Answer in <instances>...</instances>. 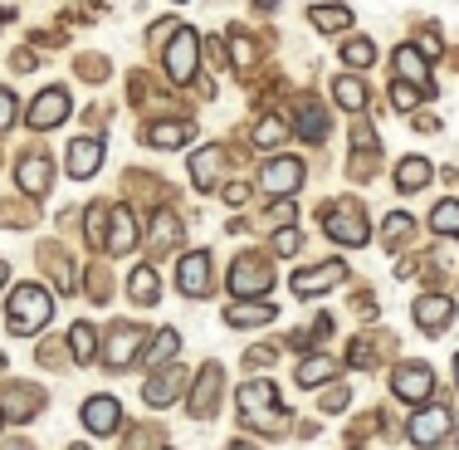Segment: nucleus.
<instances>
[{
    "label": "nucleus",
    "mask_w": 459,
    "mask_h": 450,
    "mask_svg": "<svg viewBox=\"0 0 459 450\" xmlns=\"http://www.w3.org/2000/svg\"><path fill=\"white\" fill-rule=\"evenodd\" d=\"M54 318V294L45 289V284H20L15 294H10V304H5V323H10V333H20V338H35L39 328H45Z\"/></svg>",
    "instance_id": "1"
},
{
    "label": "nucleus",
    "mask_w": 459,
    "mask_h": 450,
    "mask_svg": "<svg viewBox=\"0 0 459 450\" xmlns=\"http://www.w3.org/2000/svg\"><path fill=\"white\" fill-rule=\"evenodd\" d=\"M161 59H167V79L171 84H191L195 74H201V35L181 25L177 35H171V45H167Z\"/></svg>",
    "instance_id": "2"
},
{
    "label": "nucleus",
    "mask_w": 459,
    "mask_h": 450,
    "mask_svg": "<svg viewBox=\"0 0 459 450\" xmlns=\"http://www.w3.org/2000/svg\"><path fill=\"white\" fill-rule=\"evenodd\" d=\"M269 289H274V269H269V260L239 255L235 265H230V294H239V299H255V294H269Z\"/></svg>",
    "instance_id": "3"
},
{
    "label": "nucleus",
    "mask_w": 459,
    "mask_h": 450,
    "mask_svg": "<svg viewBox=\"0 0 459 450\" xmlns=\"http://www.w3.org/2000/svg\"><path fill=\"white\" fill-rule=\"evenodd\" d=\"M342 279H347V265L342 260H327V265H313V269L293 274V294H299V299H318V294L337 289Z\"/></svg>",
    "instance_id": "4"
},
{
    "label": "nucleus",
    "mask_w": 459,
    "mask_h": 450,
    "mask_svg": "<svg viewBox=\"0 0 459 450\" xmlns=\"http://www.w3.org/2000/svg\"><path fill=\"white\" fill-rule=\"evenodd\" d=\"M69 108H74V98L64 93V89H45L30 103V113H25V123L35 128V133H45V128H59L64 118H69Z\"/></svg>",
    "instance_id": "5"
},
{
    "label": "nucleus",
    "mask_w": 459,
    "mask_h": 450,
    "mask_svg": "<svg viewBox=\"0 0 459 450\" xmlns=\"http://www.w3.org/2000/svg\"><path fill=\"white\" fill-rule=\"evenodd\" d=\"M64 167H69L74 181H89L103 167V137H74L69 152H64Z\"/></svg>",
    "instance_id": "6"
},
{
    "label": "nucleus",
    "mask_w": 459,
    "mask_h": 450,
    "mask_svg": "<svg viewBox=\"0 0 459 450\" xmlns=\"http://www.w3.org/2000/svg\"><path fill=\"white\" fill-rule=\"evenodd\" d=\"M259 186H264L269 196H293L303 186V162L299 157H274L259 172Z\"/></svg>",
    "instance_id": "7"
},
{
    "label": "nucleus",
    "mask_w": 459,
    "mask_h": 450,
    "mask_svg": "<svg viewBox=\"0 0 459 450\" xmlns=\"http://www.w3.org/2000/svg\"><path fill=\"white\" fill-rule=\"evenodd\" d=\"M450 426H455V416L445 411V406H425V411L411 416V441L430 450L435 441H445V436H450Z\"/></svg>",
    "instance_id": "8"
},
{
    "label": "nucleus",
    "mask_w": 459,
    "mask_h": 450,
    "mask_svg": "<svg viewBox=\"0 0 459 450\" xmlns=\"http://www.w3.org/2000/svg\"><path fill=\"white\" fill-rule=\"evenodd\" d=\"M177 284H181L186 299H205V294H211V260H205L201 250L181 255V265H177Z\"/></svg>",
    "instance_id": "9"
},
{
    "label": "nucleus",
    "mask_w": 459,
    "mask_h": 450,
    "mask_svg": "<svg viewBox=\"0 0 459 450\" xmlns=\"http://www.w3.org/2000/svg\"><path fill=\"white\" fill-rule=\"evenodd\" d=\"M235 406L245 421H264L269 406H279V387L274 382H245V387L235 392Z\"/></svg>",
    "instance_id": "10"
},
{
    "label": "nucleus",
    "mask_w": 459,
    "mask_h": 450,
    "mask_svg": "<svg viewBox=\"0 0 459 450\" xmlns=\"http://www.w3.org/2000/svg\"><path fill=\"white\" fill-rule=\"evenodd\" d=\"M391 392H396L401 401L420 406V401L435 392V377H430V367H415V362H411V367H401L396 377H391Z\"/></svg>",
    "instance_id": "11"
},
{
    "label": "nucleus",
    "mask_w": 459,
    "mask_h": 450,
    "mask_svg": "<svg viewBox=\"0 0 459 450\" xmlns=\"http://www.w3.org/2000/svg\"><path fill=\"white\" fill-rule=\"evenodd\" d=\"M133 245H137L133 211H127V206H113V211H108V240H103V250H108V255H127Z\"/></svg>",
    "instance_id": "12"
},
{
    "label": "nucleus",
    "mask_w": 459,
    "mask_h": 450,
    "mask_svg": "<svg viewBox=\"0 0 459 450\" xmlns=\"http://www.w3.org/2000/svg\"><path fill=\"white\" fill-rule=\"evenodd\" d=\"M323 230L337 240V245H352V250H357V245H367V235H371L367 221H362L357 211H333V216L323 221Z\"/></svg>",
    "instance_id": "13"
},
{
    "label": "nucleus",
    "mask_w": 459,
    "mask_h": 450,
    "mask_svg": "<svg viewBox=\"0 0 459 450\" xmlns=\"http://www.w3.org/2000/svg\"><path fill=\"white\" fill-rule=\"evenodd\" d=\"M83 426H89L93 436H113L117 426H123V406H117L113 397H89V406H83Z\"/></svg>",
    "instance_id": "14"
},
{
    "label": "nucleus",
    "mask_w": 459,
    "mask_h": 450,
    "mask_svg": "<svg viewBox=\"0 0 459 450\" xmlns=\"http://www.w3.org/2000/svg\"><path fill=\"white\" fill-rule=\"evenodd\" d=\"M396 74H401L406 84H415V89L435 93V84H430V59H425L415 45H401V49H396Z\"/></svg>",
    "instance_id": "15"
},
{
    "label": "nucleus",
    "mask_w": 459,
    "mask_h": 450,
    "mask_svg": "<svg viewBox=\"0 0 459 450\" xmlns=\"http://www.w3.org/2000/svg\"><path fill=\"white\" fill-rule=\"evenodd\" d=\"M142 353V328H133V323H127V328H117V333L113 338H108V367H117V372H123V367H133V357Z\"/></svg>",
    "instance_id": "16"
},
{
    "label": "nucleus",
    "mask_w": 459,
    "mask_h": 450,
    "mask_svg": "<svg viewBox=\"0 0 459 450\" xmlns=\"http://www.w3.org/2000/svg\"><path fill=\"white\" fill-rule=\"evenodd\" d=\"M221 172H225V147H201L191 157V177L201 191H215V181H221Z\"/></svg>",
    "instance_id": "17"
},
{
    "label": "nucleus",
    "mask_w": 459,
    "mask_h": 450,
    "mask_svg": "<svg viewBox=\"0 0 459 450\" xmlns=\"http://www.w3.org/2000/svg\"><path fill=\"white\" fill-rule=\"evenodd\" d=\"M221 367H205L201 377H195V387H191V411L195 416H211L215 411V401H221Z\"/></svg>",
    "instance_id": "18"
},
{
    "label": "nucleus",
    "mask_w": 459,
    "mask_h": 450,
    "mask_svg": "<svg viewBox=\"0 0 459 450\" xmlns=\"http://www.w3.org/2000/svg\"><path fill=\"white\" fill-rule=\"evenodd\" d=\"M181 387H186V372L181 367H167L157 382H147V387H142V401H147V406H171Z\"/></svg>",
    "instance_id": "19"
},
{
    "label": "nucleus",
    "mask_w": 459,
    "mask_h": 450,
    "mask_svg": "<svg viewBox=\"0 0 459 450\" xmlns=\"http://www.w3.org/2000/svg\"><path fill=\"white\" fill-rule=\"evenodd\" d=\"M411 313H415V323H420V328H445L455 318V304L445 299V294H425V299H415Z\"/></svg>",
    "instance_id": "20"
},
{
    "label": "nucleus",
    "mask_w": 459,
    "mask_h": 450,
    "mask_svg": "<svg viewBox=\"0 0 459 450\" xmlns=\"http://www.w3.org/2000/svg\"><path fill=\"white\" fill-rule=\"evenodd\" d=\"M293 128H299V137L323 142V137H327V113H323L318 103H308V98H303V103L293 108Z\"/></svg>",
    "instance_id": "21"
},
{
    "label": "nucleus",
    "mask_w": 459,
    "mask_h": 450,
    "mask_svg": "<svg viewBox=\"0 0 459 450\" xmlns=\"http://www.w3.org/2000/svg\"><path fill=\"white\" fill-rule=\"evenodd\" d=\"M127 294H133V304H157L161 299V279L152 265H137L133 274H127Z\"/></svg>",
    "instance_id": "22"
},
{
    "label": "nucleus",
    "mask_w": 459,
    "mask_h": 450,
    "mask_svg": "<svg viewBox=\"0 0 459 450\" xmlns=\"http://www.w3.org/2000/svg\"><path fill=\"white\" fill-rule=\"evenodd\" d=\"M49 181H54V177H49V157H39V152H35V157L20 162V186H25L30 196H45Z\"/></svg>",
    "instance_id": "23"
},
{
    "label": "nucleus",
    "mask_w": 459,
    "mask_h": 450,
    "mask_svg": "<svg viewBox=\"0 0 459 450\" xmlns=\"http://www.w3.org/2000/svg\"><path fill=\"white\" fill-rule=\"evenodd\" d=\"M313 30H323V35H337V30H352V10L347 5H313L308 10Z\"/></svg>",
    "instance_id": "24"
},
{
    "label": "nucleus",
    "mask_w": 459,
    "mask_h": 450,
    "mask_svg": "<svg viewBox=\"0 0 459 450\" xmlns=\"http://www.w3.org/2000/svg\"><path fill=\"white\" fill-rule=\"evenodd\" d=\"M274 318V304H230L225 309V323H235V328H259V323H269Z\"/></svg>",
    "instance_id": "25"
},
{
    "label": "nucleus",
    "mask_w": 459,
    "mask_h": 450,
    "mask_svg": "<svg viewBox=\"0 0 459 450\" xmlns=\"http://www.w3.org/2000/svg\"><path fill=\"white\" fill-rule=\"evenodd\" d=\"M430 177H435V167H430L425 157H406V162L396 167V186H401V191H420Z\"/></svg>",
    "instance_id": "26"
},
{
    "label": "nucleus",
    "mask_w": 459,
    "mask_h": 450,
    "mask_svg": "<svg viewBox=\"0 0 459 450\" xmlns=\"http://www.w3.org/2000/svg\"><path fill=\"white\" fill-rule=\"evenodd\" d=\"M337 362L333 357H303L299 362V387H323V382H333Z\"/></svg>",
    "instance_id": "27"
},
{
    "label": "nucleus",
    "mask_w": 459,
    "mask_h": 450,
    "mask_svg": "<svg viewBox=\"0 0 459 450\" xmlns=\"http://www.w3.org/2000/svg\"><path fill=\"white\" fill-rule=\"evenodd\" d=\"M333 98H337V108H347V113H362L367 108V89H362V79H337L333 84Z\"/></svg>",
    "instance_id": "28"
},
{
    "label": "nucleus",
    "mask_w": 459,
    "mask_h": 450,
    "mask_svg": "<svg viewBox=\"0 0 459 450\" xmlns=\"http://www.w3.org/2000/svg\"><path fill=\"white\" fill-rule=\"evenodd\" d=\"M342 64H347V69H371V64H377V45L362 40V35H352L342 45Z\"/></svg>",
    "instance_id": "29"
},
{
    "label": "nucleus",
    "mask_w": 459,
    "mask_h": 450,
    "mask_svg": "<svg viewBox=\"0 0 459 450\" xmlns=\"http://www.w3.org/2000/svg\"><path fill=\"white\" fill-rule=\"evenodd\" d=\"M177 348H181V333H177V328H161V338L142 348V357H147V367H161V362L177 353Z\"/></svg>",
    "instance_id": "30"
},
{
    "label": "nucleus",
    "mask_w": 459,
    "mask_h": 450,
    "mask_svg": "<svg viewBox=\"0 0 459 450\" xmlns=\"http://www.w3.org/2000/svg\"><path fill=\"white\" fill-rule=\"evenodd\" d=\"M35 406H39V397H30L25 387H15V392H5V397H0V411L15 416V421H30V416H35Z\"/></svg>",
    "instance_id": "31"
},
{
    "label": "nucleus",
    "mask_w": 459,
    "mask_h": 450,
    "mask_svg": "<svg viewBox=\"0 0 459 450\" xmlns=\"http://www.w3.org/2000/svg\"><path fill=\"white\" fill-rule=\"evenodd\" d=\"M93 348H98V333L89 323H74L69 328V353H74V362H93Z\"/></svg>",
    "instance_id": "32"
},
{
    "label": "nucleus",
    "mask_w": 459,
    "mask_h": 450,
    "mask_svg": "<svg viewBox=\"0 0 459 450\" xmlns=\"http://www.w3.org/2000/svg\"><path fill=\"white\" fill-rule=\"evenodd\" d=\"M186 137H191V128H186V123H157V128H152V133H147V142H152V147H181V142Z\"/></svg>",
    "instance_id": "33"
},
{
    "label": "nucleus",
    "mask_w": 459,
    "mask_h": 450,
    "mask_svg": "<svg viewBox=\"0 0 459 450\" xmlns=\"http://www.w3.org/2000/svg\"><path fill=\"white\" fill-rule=\"evenodd\" d=\"M181 240V221L171 211H161L157 221H152V245H177Z\"/></svg>",
    "instance_id": "34"
},
{
    "label": "nucleus",
    "mask_w": 459,
    "mask_h": 450,
    "mask_svg": "<svg viewBox=\"0 0 459 450\" xmlns=\"http://www.w3.org/2000/svg\"><path fill=\"white\" fill-rule=\"evenodd\" d=\"M430 225L440 230V235H455L459 240V201H440V206H435Z\"/></svg>",
    "instance_id": "35"
},
{
    "label": "nucleus",
    "mask_w": 459,
    "mask_h": 450,
    "mask_svg": "<svg viewBox=\"0 0 459 450\" xmlns=\"http://www.w3.org/2000/svg\"><path fill=\"white\" fill-rule=\"evenodd\" d=\"M108 211H113V206H93L89 211V245L93 250H103V240H108Z\"/></svg>",
    "instance_id": "36"
},
{
    "label": "nucleus",
    "mask_w": 459,
    "mask_h": 450,
    "mask_svg": "<svg viewBox=\"0 0 459 450\" xmlns=\"http://www.w3.org/2000/svg\"><path fill=\"white\" fill-rule=\"evenodd\" d=\"M283 137H289V128H283L279 118H264V123L255 128V142H259V147H279Z\"/></svg>",
    "instance_id": "37"
},
{
    "label": "nucleus",
    "mask_w": 459,
    "mask_h": 450,
    "mask_svg": "<svg viewBox=\"0 0 459 450\" xmlns=\"http://www.w3.org/2000/svg\"><path fill=\"white\" fill-rule=\"evenodd\" d=\"M391 103H396L401 113H411V108L420 103V89H415V84H406V79H396V84H391Z\"/></svg>",
    "instance_id": "38"
},
{
    "label": "nucleus",
    "mask_w": 459,
    "mask_h": 450,
    "mask_svg": "<svg viewBox=\"0 0 459 450\" xmlns=\"http://www.w3.org/2000/svg\"><path fill=\"white\" fill-rule=\"evenodd\" d=\"M411 230H415V221H411L406 211H396V216L386 221V230H381V240H386V245H396V240H406V235H411Z\"/></svg>",
    "instance_id": "39"
},
{
    "label": "nucleus",
    "mask_w": 459,
    "mask_h": 450,
    "mask_svg": "<svg viewBox=\"0 0 459 450\" xmlns=\"http://www.w3.org/2000/svg\"><path fill=\"white\" fill-rule=\"evenodd\" d=\"M225 45L235 49V64H255V40H249V35H230Z\"/></svg>",
    "instance_id": "40"
},
{
    "label": "nucleus",
    "mask_w": 459,
    "mask_h": 450,
    "mask_svg": "<svg viewBox=\"0 0 459 450\" xmlns=\"http://www.w3.org/2000/svg\"><path fill=\"white\" fill-rule=\"evenodd\" d=\"M274 255H299V230L293 225H283L274 235Z\"/></svg>",
    "instance_id": "41"
},
{
    "label": "nucleus",
    "mask_w": 459,
    "mask_h": 450,
    "mask_svg": "<svg viewBox=\"0 0 459 450\" xmlns=\"http://www.w3.org/2000/svg\"><path fill=\"white\" fill-rule=\"evenodd\" d=\"M415 49H420L425 54V59H440V35H435V30H420V40H415Z\"/></svg>",
    "instance_id": "42"
},
{
    "label": "nucleus",
    "mask_w": 459,
    "mask_h": 450,
    "mask_svg": "<svg viewBox=\"0 0 459 450\" xmlns=\"http://www.w3.org/2000/svg\"><path fill=\"white\" fill-rule=\"evenodd\" d=\"M10 123H15V93H10V89H0V133H5Z\"/></svg>",
    "instance_id": "43"
},
{
    "label": "nucleus",
    "mask_w": 459,
    "mask_h": 450,
    "mask_svg": "<svg viewBox=\"0 0 459 450\" xmlns=\"http://www.w3.org/2000/svg\"><path fill=\"white\" fill-rule=\"evenodd\" d=\"M293 216H299V211H293V201L283 196V201L274 206V211H269V221H274V225H293Z\"/></svg>",
    "instance_id": "44"
},
{
    "label": "nucleus",
    "mask_w": 459,
    "mask_h": 450,
    "mask_svg": "<svg viewBox=\"0 0 459 450\" xmlns=\"http://www.w3.org/2000/svg\"><path fill=\"white\" fill-rule=\"evenodd\" d=\"M245 196H249L245 181H230V186H225V206H245Z\"/></svg>",
    "instance_id": "45"
},
{
    "label": "nucleus",
    "mask_w": 459,
    "mask_h": 450,
    "mask_svg": "<svg viewBox=\"0 0 459 450\" xmlns=\"http://www.w3.org/2000/svg\"><path fill=\"white\" fill-rule=\"evenodd\" d=\"M249 367H264V362H274V348H249Z\"/></svg>",
    "instance_id": "46"
},
{
    "label": "nucleus",
    "mask_w": 459,
    "mask_h": 450,
    "mask_svg": "<svg viewBox=\"0 0 459 450\" xmlns=\"http://www.w3.org/2000/svg\"><path fill=\"white\" fill-rule=\"evenodd\" d=\"M205 54H211V64H230V59H225V45H221V40H211V49H205Z\"/></svg>",
    "instance_id": "47"
},
{
    "label": "nucleus",
    "mask_w": 459,
    "mask_h": 450,
    "mask_svg": "<svg viewBox=\"0 0 459 450\" xmlns=\"http://www.w3.org/2000/svg\"><path fill=\"white\" fill-rule=\"evenodd\" d=\"M5 274H10V269H5V260H0V289H5Z\"/></svg>",
    "instance_id": "48"
},
{
    "label": "nucleus",
    "mask_w": 459,
    "mask_h": 450,
    "mask_svg": "<svg viewBox=\"0 0 459 450\" xmlns=\"http://www.w3.org/2000/svg\"><path fill=\"white\" fill-rule=\"evenodd\" d=\"M225 450H255V446H245V441H235V446H225Z\"/></svg>",
    "instance_id": "49"
},
{
    "label": "nucleus",
    "mask_w": 459,
    "mask_h": 450,
    "mask_svg": "<svg viewBox=\"0 0 459 450\" xmlns=\"http://www.w3.org/2000/svg\"><path fill=\"white\" fill-rule=\"evenodd\" d=\"M5 450H30V446H20V441H15V446H5Z\"/></svg>",
    "instance_id": "50"
},
{
    "label": "nucleus",
    "mask_w": 459,
    "mask_h": 450,
    "mask_svg": "<svg viewBox=\"0 0 459 450\" xmlns=\"http://www.w3.org/2000/svg\"><path fill=\"white\" fill-rule=\"evenodd\" d=\"M69 450H89V446H69Z\"/></svg>",
    "instance_id": "51"
},
{
    "label": "nucleus",
    "mask_w": 459,
    "mask_h": 450,
    "mask_svg": "<svg viewBox=\"0 0 459 450\" xmlns=\"http://www.w3.org/2000/svg\"><path fill=\"white\" fill-rule=\"evenodd\" d=\"M0 426H5V411H0Z\"/></svg>",
    "instance_id": "52"
},
{
    "label": "nucleus",
    "mask_w": 459,
    "mask_h": 450,
    "mask_svg": "<svg viewBox=\"0 0 459 450\" xmlns=\"http://www.w3.org/2000/svg\"><path fill=\"white\" fill-rule=\"evenodd\" d=\"M455 372H459V357H455Z\"/></svg>",
    "instance_id": "53"
},
{
    "label": "nucleus",
    "mask_w": 459,
    "mask_h": 450,
    "mask_svg": "<svg viewBox=\"0 0 459 450\" xmlns=\"http://www.w3.org/2000/svg\"><path fill=\"white\" fill-rule=\"evenodd\" d=\"M0 367H5V357H0Z\"/></svg>",
    "instance_id": "54"
}]
</instances>
